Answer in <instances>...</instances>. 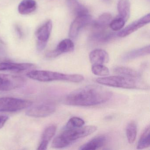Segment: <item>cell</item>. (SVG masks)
Instances as JSON below:
<instances>
[{"instance_id": "obj_1", "label": "cell", "mask_w": 150, "mask_h": 150, "mask_svg": "<svg viewBox=\"0 0 150 150\" xmlns=\"http://www.w3.org/2000/svg\"><path fill=\"white\" fill-rule=\"evenodd\" d=\"M112 92L105 88L95 85H88L70 93L65 98V104L71 106L90 107L108 101Z\"/></svg>"}, {"instance_id": "obj_2", "label": "cell", "mask_w": 150, "mask_h": 150, "mask_svg": "<svg viewBox=\"0 0 150 150\" xmlns=\"http://www.w3.org/2000/svg\"><path fill=\"white\" fill-rule=\"evenodd\" d=\"M97 129L94 125L82 126L79 128H64L53 139L52 146L60 149L71 145L76 140L93 133Z\"/></svg>"}, {"instance_id": "obj_3", "label": "cell", "mask_w": 150, "mask_h": 150, "mask_svg": "<svg viewBox=\"0 0 150 150\" xmlns=\"http://www.w3.org/2000/svg\"><path fill=\"white\" fill-rule=\"evenodd\" d=\"M27 76L30 79L41 82H50L55 81H65L79 83L83 81L84 77L80 74H65L48 71L34 70L29 72Z\"/></svg>"}, {"instance_id": "obj_4", "label": "cell", "mask_w": 150, "mask_h": 150, "mask_svg": "<svg viewBox=\"0 0 150 150\" xmlns=\"http://www.w3.org/2000/svg\"><path fill=\"white\" fill-rule=\"evenodd\" d=\"M137 79L121 76H107L99 78L96 82L101 85L113 87L136 89L146 88V86Z\"/></svg>"}, {"instance_id": "obj_5", "label": "cell", "mask_w": 150, "mask_h": 150, "mask_svg": "<svg viewBox=\"0 0 150 150\" xmlns=\"http://www.w3.org/2000/svg\"><path fill=\"white\" fill-rule=\"evenodd\" d=\"M32 102L14 97H0V112H16L29 108Z\"/></svg>"}, {"instance_id": "obj_6", "label": "cell", "mask_w": 150, "mask_h": 150, "mask_svg": "<svg viewBox=\"0 0 150 150\" xmlns=\"http://www.w3.org/2000/svg\"><path fill=\"white\" fill-rule=\"evenodd\" d=\"M25 83V79L21 76L0 74V91L14 90L23 86Z\"/></svg>"}, {"instance_id": "obj_7", "label": "cell", "mask_w": 150, "mask_h": 150, "mask_svg": "<svg viewBox=\"0 0 150 150\" xmlns=\"http://www.w3.org/2000/svg\"><path fill=\"white\" fill-rule=\"evenodd\" d=\"M52 28V21L49 20L40 26L36 31V37L37 39V49L38 51L43 50L46 47L51 33Z\"/></svg>"}, {"instance_id": "obj_8", "label": "cell", "mask_w": 150, "mask_h": 150, "mask_svg": "<svg viewBox=\"0 0 150 150\" xmlns=\"http://www.w3.org/2000/svg\"><path fill=\"white\" fill-rule=\"evenodd\" d=\"M56 110V105L51 102H48L30 108L27 110L26 114L31 117H46L52 115Z\"/></svg>"}, {"instance_id": "obj_9", "label": "cell", "mask_w": 150, "mask_h": 150, "mask_svg": "<svg viewBox=\"0 0 150 150\" xmlns=\"http://www.w3.org/2000/svg\"><path fill=\"white\" fill-rule=\"evenodd\" d=\"M92 17L88 14L77 16L71 25L69 35L71 38H74L79 35L81 30L92 21Z\"/></svg>"}, {"instance_id": "obj_10", "label": "cell", "mask_w": 150, "mask_h": 150, "mask_svg": "<svg viewBox=\"0 0 150 150\" xmlns=\"http://www.w3.org/2000/svg\"><path fill=\"white\" fill-rule=\"evenodd\" d=\"M150 22V14L146 15L142 18L128 25L125 28L121 30L117 34L119 37L124 38L132 34L139 29L148 24Z\"/></svg>"}, {"instance_id": "obj_11", "label": "cell", "mask_w": 150, "mask_h": 150, "mask_svg": "<svg viewBox=\"0 0 150 150\" xmlns=\"http://www.w3.org/2000/svg\"><path fill=\"white\" fill-rule=\"evenodd\" d=\"M74 49V44L71 40L64 39L59 43L55 50L48 52L46 54V57L49 58L57 57L63 53L73 51Z\"/></svg>"}, {"instance_id": "obj_12", "label": "cell", "mask_w": 150, "mask_h": 150, "mask_svg": "<svg viewBox=\"0 0 150 150\" xmlns=\"http://www.w3.org/2000/svg\"><path fill=\"white\" fill-rule=\"evenodd\" d=\"M34 67L30 63H16L6 62L0 63V71L21 72L27 71Z\"/></svg>"}, {"instance_id": "obj_13", "label": "cell", "mask_w": 150, "mask_h": 150, "mask_svg": "<svg viewBox=\"0 0 150 150\" xmlns=\"http://www.w3.org/2000/svg\"><path fill=\"white\" fill-rule=\"evenodd\" d=\"M89 60L92 64H103L108 63L109 56L107 52L100 49L93 50L89 54Z\"/></svg>"}, {"instance_id": "obj_14", "label": "cell", "mask_w": 150, "mask_h": 150, "mask_svg": "<svg viewBox=\"0 0 150 150\" xmlns=\"http://www.w3.org/2000/svg\"><path fill=\"white\" fill-rule=\"evenodd\" d=\"M57 131V127L54 125H50L46 128L43 132L41 143L38 150H46L49 142L53 138Z\"/></svg>"}, {"instance_id": "obj_15", "label": "cell", "mask_w": 150, "mask_h": 150, "mask_svg": "<svg viewBox=\"0 0 150 150\" xmlns=\"http://www.w3.org/2000/svg\"><path fill=\"white\" fill-rule=\"evenodd\" d=\"M107 138L103 135H100L95 137L87 143L82 145L79 148L81 150H96L104 145L106 142Z\"/></svg>"}, {"instance_id": "obj_16", "label": "cell", "mask_w": 150, "mask_h": 150, "mask_svg": "<svg viewBox=\"0 0 150 150\" xmlns=\"http://www.w3.org/2000/svg\"><path fill=\"white\" fill-rule=\"evenodd\" d=\"M37 3L35 0H23L18 6V11L21 15H28L36 9Z\"/></svg>"}, {"instance_id": "obj_17", "label": "cell", "mask_w": 150, "mask_h": 150, "mask_svg": "<svg viewBox=\"0 0 150 150\" xmlns=\"http://www.w3.org/2000/svg\"><path fill=\"white\" fill-rule=\"evenodd\" d=\"M67 4L73 14L78 16L88 14V10L77 0H67Z\"/></svg>"}, {"instance_id": "obj_18", "label": "cell", "mask_w": 150, "mask_h": 150, "mask_svg": "<svg viewBox=\"0 0 150 150\" xmlns=\"http://www.w3.org/2000/svg\"><path fill=\"white\" fill-rule=\"evenodd\" d=\"M150 45L134 50L125 54L123 57V60L125 61H128L139 57L146 56L150 54Z\"/></svg>"}, {"instance_id": "obj_19", "label": "cell", "mask_w": 150, "mask_h": 150, "mask_svg": "<svg viewBox=\"0 0 150 150\" xmlns=\"http://www.w3.org/2000/svg\"><path fill=\"white\" fill-rule=\"evenodd\" d=\"M117 8L119 17H122L126 21L129 19L130 12V4L129 0H120Z\"/></svg>"}, {"instance_id": "obj_20", "label": "cell", "mask_w": 150, "mask_h": 150, "mask_svg": "<svg viewBox=\"0 0 150 150\" xmlns=\"http://www.w3.org/2000/svg\"><path fill=\"white\" fill-rule=\"evenodd\" d=\"M114 72L121 76L129 78L138 79L140 77V74L138 72L134 69L125 67H117L114 69Z\"/></svg>"}, {"instance_id": "obj_21", "label": "cell", "mask_w": 150, "mask_h": 150, "mask_svg": "<svg viewBox=\"0 0 150 150\" xmlns=\"http://www.w3.org/2000/svg\"><path fill=\"white\" fill-rule=\"evenodd\" d=\"M112 19V16L109 13H104L101 15L94 23V27L96 29L102 30L110 24Z\"/></svg>"}, {"instance_id": "obj_22", "label": "cell", "mask_w": 150, "mask_h": 150, "mask_svg": "<svg viewBox=\"0 0 150 150\" xmlns=\"http://www.w3.org/2000/svg\"><path fill=\"white\" fill-rule=\"evenodd\" d=\"M150 144V129L148 125L144 130L138 142L137 148L143 149L149 147Z\"/></svg>"}, {"instance_id": "obj_23", "label": "cell", "mask_w": 150, "mask_h": 150, "mask_svg": "<svg viewBox=\"0 0 150 150\" xmlns=\"http://www.w3.org/2000/svg\"><path fill=\"white\" fill-rule=\"evenodd\" d=\"M126 137L129 144L134 143L137 135V125L133 121L130 122L126 129Z\"/></svg>"}, {"instance_id": "obj_24", "label": "cell", "mask_w": 150, "mask_h": 150, "mask_svg": "<svg viewBox=\"0 0 150 150\" xmlns=\"http://www.w3.org/2000/svg\"><path fill=\"white\" fill-rule=\"evenodd\" d=\"M92 71L95 75L99 76H108L109 75L108 68L103 64H93L92 67Z\"/></svg>"}, {"instance_id": "obj_25", "label": "cell", "mask_w": 150, "mask_h": 150, "mask_svg": "<svg viewBox=\"0 0 150 150\" xmlns=\"http://www.w3.org/2000/svg\"><path fill=\"white\" fill-rule=\"evenodd\" d=\"M85 124V121L83 119L80 117H74L69 119L64 128H79L84 126Z\"/></svg>"}, {"instance_id": "obj_26", "label": "cell", "mask_w": 150, "mask_h": 150, "mask_svg": "<svg viewBox=\"0 0 150 150\" xmlns=\"http://www.w3.org/2000/svg\"><path fill=\"white\" fill-rule=\"evenodd\" d=\"M125 23V20L119 16L111 21L110 23V27L114 31H118L123 28Z\"/></svg>"}, {"instance_id": "obj_27", "label": "cell", "mask_w": 150, "mask_h": 150, "mask_svg": "<svg viewBox=\"0 0 150 150\" xmlns=\"http://www.w3.org/2000/svg\"><path fill=\"white\" fill-rule=\"evenodd\" d=\"M112 35L109 33H107L105 32H100V33L96 34L93 37V39L95 40L96 42H104L105 41L109 39L112 37Z\"/></svg>"}, {"instance_id": "obj_28", "label": "cell", "mask_w": 150, "mask_h": 150, "mask_svg": "<svg viewBox=\"0 0 150 150\" xmlns=\"http://www.w3.org/2000/svg\"><path fill=\"white\" fill-rule=\"evenodd\" d=\"M8 116L5 115H0V129L3 128L7 121L9 119Z\"/></svg>"}, {"instance_id": "obj_29", "label": "cell", "mask_w": 150, "mask_h": 150, "mask_svg": "<svg viewBox=\"0 0 150 150\" xmlns=\"http://www.w3.org/2000/svg\"><path fill=\"white\" fill-rule=\"evenodd\" d=\"M16 32L18 33V35H19V36L20 37H22L23 35L22 32L20 28V27L19 26H16Z\"/></svg>"}, {"instance_id": "obj_30", "label": "cell", "mask_w": 150, "mask_h": 150, "mask_svg": "<svg viewBox=\"0 0 150 150\" xmlns=\"http://www.w3.org/2000/svg\"><path fill=\"white\" fill-rule=\"evenodd\" d=\"M104 1H106V2H108L109 1H110L111 0H104Z\"/></svg>"}]
</instances>
